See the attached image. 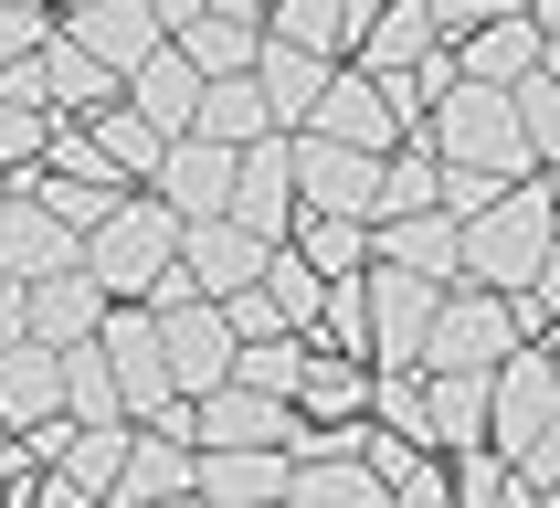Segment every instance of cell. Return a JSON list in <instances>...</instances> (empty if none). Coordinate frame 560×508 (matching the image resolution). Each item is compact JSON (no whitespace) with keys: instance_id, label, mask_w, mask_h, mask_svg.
<instances>
[{"instance_id":"cell-1","label":"cell","mask_w":560,"mask_h":508,"mask_svg":"<svg viewBox=\"0 0 560 508\" xmlns=\"http://www.w3.org/2000/svg\"><path fill=\"white\" fill-rule=\"evenodd\" d=\"M550 244H560V181L529 170V181H508L498 201L466 222V276L498 286V297H529L539 265H550Z\"/></svg>"},{"instance_id":"cell-2","label":"cell","mask_w":560,"mask_h":508,"mask_svg":"<svg viewBox=\"0 0 560 508\" xmlns=\"http://www.w3.org/2000/svg\"><path fill=\"white\" fill-rule=\"evenodd\" d=\"M529 328H539V297H498V286L455 276L434 308V339H423V371H498Z\"/></svg>"},{"instance_id":"cell-3","label":"cell","mask_w":560,"mask_h":508,"mask_svg":"<svg viewBox=\"0 0 560 508\" xmlns=\"http://www.w3.org/2000/svg\"><path fill=\"white\" fill-rule=\"evenodd\" d=\"M180 233H190V222L170 212L159 190H127L117 212L85 233V265H95V286H106V297H159V276L180 265Z\"/></svg>"},{"instance_id":"cell-4","label":"cell","mask_w":560,"mask_h":508,"mask_svg":"<svg viewBox=\"0 0 560 508\" xmlns=\"http://www.w3.org/2000/svg\"><path fill=\"white\" fill-rule=\"evenodd\" d=\"M444 159H476V170H508V181H529V127H518V85H487V74H466V85L434 106V127H423Z\"/></svg>"},{"instance_id":"cell-5","label":"cell","mask_w":560,"mask_h":508,"mask_svg":"<svg viewBox=\"0 0 560 508\" xmlns=\"http://www.w3.org/2000/svg\"><path fill=\"white\" fill-rule=\"evenodd\" d=\"M444 286L423 265H392L371 254V371H423V339H434Z\"/></svg>"},{"instance_id":"cell-6","label":"cell","mask_w":560,"mask_h":508,"mask_svg":"<svg viewBox=\"0 0 560 508\" xmlns=\"http://www.w3.org/2000/svg\"><path fill=\"white\" fill-rule=\"evenodd\" d=\"M560 424V360H550V339H518L498 360V392H487V444H539Z\"/></svg>"},{"instance_id":"cell-7","label":"cell","mask_w":560,"mask_h":508,"mask_svg":"<svg viewBox=\"0 0 560 508\" xmlns=\"http://www.w3.org/2000/svg\"><path fill=\"white\" fill-rule=\"evenodd\" d=\"M95 339L117 349V381H127V413H138V424L180 403V381H170V328H159V308H149V297H117Z\"/></svg>"},{"instance_id":"cell-8","label":"cell","mask_w":560,"mask_h":508,"mask_svg":"<svg viewBox=\"0 0 560 508\" xmlns=\"http://www.w3.org/2000/svg\"><path fill=\"white\" fill-rule=\"evenodd\" d=\"M159 328H170V381H180L190 403L233 381V360H244V328H233V308H222V297H180V308H159Z\"/></svg>"},{"instance_id":"cell-9","label":"cell","mask_w":560,"mask_h":508,"mask_svg":"<svg viewBox=\"0 0 560 508\" xmlns=\"http://www.w3.org/2000/svg\"><path fill=\"white\" fill-rule=\"evenodd\" d=\"M381 159H392V149H349V138L296 127V190H307V212H360V222H381Z\"/></svg>"},{"instance_id":"cell-10","label":"cell","mask_w":560,"mask_h":508,"mask_svg":"<svg viewBox=\"0 0 560 508\" xmlns=\"http://www.w3.org/2000/svg\"><path fill=\"white\" fill-rule=\"evenodd\" d=\"M233 222H254L265 244H285L307 222V190H296V127H265L244 149V181H233Z\"/></svg>"},{"instance_id":"cell-11","label":"cell","mask_w":560,"mask_h":508,"mask_svg":"<svg viewBox=\"0 0 560 508\" xmlns=\"http://www.w3.org/2000/svg\"><path fill=\"white\" fill-rule=\"evenodd\" d=\"M317 138H349V149H402L412 127H402V106H392V85H381L371 64H328V95H317Z\"/></svg>"},{"instance_id":"cell-12","label":"cell","mask_w":560,"mask_h":508,"mask_svg":"<svg viewBox=\"0 0 560 508\" xmlns=\"http://www.w3.org/2000/svg\"><path fill=\"white\" fill-rule=\"evenodd\" d=\"M233 181H244V149H222V138L190 127V138H170V159H159L149 190H159L180 222H212V212H233Z\"/></svg>"},{"instance_id":"cell-13","label":"cell","mask_w":560,"mask_h":508,"mask_svg":"<svg viewBox=\"0 0 560 508\" xmlns=\"http://www.w3.org/2000/svg\"><path fill=\"white\" fill-rule=\"evenodd\" d=\"M127 435H138V413H106V424H74L54 466H43V508H74V498H117L127 476Z\"/></svg>"},{"instance_id":"cell-14","label":"cell","mask_w":560,"mask_h":508,"mask_svg":"<svg viewBox=\"0 0 560 508\" xmlns=\"http://www.w3.org/2000/svg\"><path fill=\"white\" fill-rule=\"evenodd\" d=\"M265 233H254V222H233V212H212V222H190L180 233V276L201 286V297H244L254 276H265Z\"/></svg>"},{"instance_id":"cell-15","label":"cell","mask_w":560,"mask_h":508,"mask_svg":"<svg viewBox=\"0 0 560 508\" xmlns=\"http://www.w3.org/2000/svg\"><path fill=\"white\" fill-rule=\"evenodd\" d=\"M434 43H455V32L434 22V0H360V43H349V64H371V74H412Z\"/></svg>"},{"instance_id":"cell-16","label":"cell","mask_w":560,"mask_h":508,"mask_svg":"<svg viewBox=\"0 0 560 508\" xmlns=\"http://www.w3.org/2000/svg\"><path fill=\"white\" fill-rule=\"evenodd\" d=\"M0 265H11V276H54V265H85V222H63L54 201L11 190V201H0Z\"/></svg>"},{"instance_id":"cell-17","label":"cell","mask_w":560,"mask_h":508,"mask_svg":"<svg viewBox=\"0 0 560 508\" xmlns=\"http://www.w3.org/2000/svg\"><path fill=\"white\" fill-rule=\"evenodd\" d=\"M63 32H74L85 54H106L117 74H138V64L170 43V11H159V0H85V11H63Z\"/></svg>"},{"instance_id":"cell-18","label":"cell","mask_w":560,"mask_h":508,"mask_svg":"<svg viewBox=\"0 0 560 508\" xmlns=\"http://www.w3.org/2000/svg\"><path fill=\"white\" fill-rule=\"evenodd\" d=\"M455 54H466V74H487V85H529L539 64H550V22H539V11H498V22L455 32Z\"/></svg>"},{"instance_id":"cell-19","label":"cell","mask_w":560,"mask_h":508,"mask_svg":"<svg viewBox=\"0 0 560 508\" xmlns=\"http://www.w3.org/2000/svg\"><path fill=\"white\" fill-rule=\"evenodd\" d=\"M127 95H138V106H149L170 138H190V127H201V95H212V74H201V54H190L180 32H170V43H159L138 74H127Z\"/></svg>"},{"instance_id":"cell-20","label":"cell","mask_w":560,"mask_h":508,"mask_svg":"<svg viewBox=\"0 0 560 508\" xmlns=\"http://www.w3.org/2000/svg\"><path fill=\"white\" fill-rule=\"evenodd\" d=\"M117 498H201V444H190L180 424H138V435H127Z\"/></svg>"},{"instance_id":"cell-21","label":"cell","mask_w":560,"mask_h":508,"mask_svg":"<svg viewBox=\"0 0 560 508\" xmlns=\"http://www.w3.org/2000/svg\"><path fill=\"white\" fill-rule=\"evenodd\" d=\"M201 498H296V444H201Z\"/></svg>"},{"instance_id":"cell-22","label":"cell","mask_w":560,"mask_h":508,"mask_svg":"<svg viewBox=\"0 0 560 508\" xmlns=\"http://www.w3.org/2000/svg\"><path fill=\"white\" fill-rule=\"evenodd\" d=\"M106 286H95V265H54V276H32V339H95L106 328Z\"/></svg>"},{"instance_id":"cell-23","label":"cell","mask_w":560,"mask_h":508,"mask_svg":"<svg viewBox=\"0 0 560 508\" xmlns=\"http://www.w3.org/2000/svg\"><path fill=\"white\" fill-rule=\"evenodd\" d=\"M381 254H392V265H423L434 286H455L466 276V222L444 212V201L434 212H381Z\"/></svg>"},{"instance_id":"cell-24","label":"cell","mask_w":560,"mask_h":508,"mask_svg":"<svg viewBox=\"0 0 560 508\" xmlns=\"http://www.w3.org/2000/svg\"><path fill=\"white\" fill-rule=\"evenodd\" d=\"M307 339H317V328H307ZM296 413H307V424H360V413H371V360L317 339L307 381H296Z\"/></svg>"},{"instance_id":"cell-25","label":"cell","mask_w":560,"mask_h":508,"mask_svg":"<svg viewBox=\"0 0 560 508\" xmlns=\"http://www.w3.org/2000/svg\"><path fill=\"white\" fill-rule=\"evenodd\" d=\"M43 85H54V117H95V106L127 95V74L106 54H85L74 32H54V43H43Z\"/></svg>"},{"instance_id":"cell-26","label":"cell","mask_w":560,"mask_h":508,"mask_svg":"<svg viewBox=\"0 0 560 508\" xmlns=\"http://www.w3.org/2000/svg\"><path fill=\"white\" fill-rule=\"evenodd\" d=\"M0 413H11V424L63 413V339H11L0 349Z\"/></svg>"},{"instance_id":"cell-27","label":"cell","mask_w":560,"mask_h":508,"mask_svg":"<svg viewBox=\"0 0 560 508\" xmlns=\"http://www.w3.org/2000/svg\"><path fill=\"white\" fill-rule=\"evenodd\" d=\"M328 64H339V54H307V43L265 32L254 74H265V95H276V127H307V117H317V95H328Z\"/></svg>"},{"instance_id":"cell-28","label":"cell","mask_w":560,"mask_h":508,"mask_svg":"<svg viewBox=\"0 0 560 508\" xmlns=\"http://www.w3.org/2000/svg\"><path fill=\"white\" fill-rule=\"evenodd\" d=\"M276 127V95H265V74H212V95H201V138H222V149H254Z\"/></svg>"},{"instance_id":"cell-29","label":"cell","mask_w":560,"mask_h":508,"mask_svg":"<svg viewBox=\"0 0 560 508\" xmlns=\"http://www.w3.org/2000/svg\"><path fill=\"white\" fill-rule=\"evenodd\" d=\"M85 127H95V149L117 159L127 181H159V159H170V127H159L149 106H138V95H117V106H95Z\"/></svg>"},{"instance_id":"cell-30","label":"cell","mask_w":560,"mask_h":508,"mask_svg":"<svg viewBox=\"0 0 560 508\" xmlns=\"http://www.w3.org/2000/svg\"><path fill=\"white\" fill-rule=\"evenodd\" d=\"M487 392H498V371H423V403H434V444L455 455V444H487Z\"/></svg>"},{"instance_id":"cell-31","label":"cell","mask_w":560,"mask_h":508,"mask_svg":"<svg viewBox=\"0 0 560 508\" xmlns=\"http://www.w3.org/2000/svg\"><path fill=\"white\" fill-rule=\"evenodd\" d=\"M285 244L307 254L317 276H360V265L381 254V222H360V212H307L296 233H285Z\"/></svg>"},{"instance_id":"cell-32","label":"cell","mask_w":560,"mask_h":508,"mask_svg":"<svg viewBox=\"0 0 560 508\" xmlns=\"http://www.w3.org/2000/svg\"><path fill=\"white\" fill-rule=\"evenodd\" d=\"M63 413H85V424L127 413V381H117V349L106 339H63Z\"/></svg>"},{"instance_id":"cell-33","label":"cell","mask_w":560,"mask_h":508,"mask_svg":"<svg viewBox=\"0 0 560 508\" xmlns=\"http://www.w3.org/2000/svg\"><path fill=\"white\" fill-rule=\"evenodd\" d=\"M265 32L307 43V54H349L360 43V0H265Z\"/></svg>"},{"instance_id":"cell-34","label":"cell","mask_w":560,"mask_h":508,"mask_svg":"<svg viewBox=\"0 0 560 508\" xmlns=\"http://www.w3.org/2000/svg\"><path fill=\"white\" fill-rule=\"evenodd\" d=\"M434 201H444V149L434 138H402L381 159V212H434Z\"/></svg>"},{"instance_id":"cell-35","label":"cell","mask_w":560,"mask_h":508,"mask_svg":"<svg viewBox=\"0 0 560 508\" xmlns=\"http://www.w3.org/2000/svg\"><path fill=\"white\" fill-rule=\"evenodd\" d=\"M307 360H317V339H307V328H276V339H244L233 381H254V392H296V381H307Z\"/></svg>"},{"instance_id":"cell-36","label":"cell","mask_w":560,"mask_h":508,"mask_svg":"<svg viewBox=\"0 0 560 508\" xmlns=\"http://www.w3.org/2000/svg\"><path fill=\"white\" fill-rule=\"evenodd\" d=\"M265 297L285 308V328H317V308H328V276H317L296 244H276V254H265Z\"/></svg>"},{"instance_id":"cell-37","label":"cell","mask_w":560,"mask_h":508,"mask_svg":"<svg viewBox=\"0 0 560 508\" xmlns=\"http://www.w3.org/2000/svg\"><path fill=\"white\" fill-rule=\"evenodd\" d=\"M54 106H43V95H11V85H0V170H32V159H43V149H54Z\"/></svg>"},{"instance_id":"cell-38","label":"cell","mask_w":560,"mask_h":508,"mask_svg":"<svg viewBox=\"0 0 560 508\" xmlns=\"http://www.w3.org/2000/svg\"><path fill=\"white\" fill-rule=\"evenodd\" d=\"M317 339H328V349H360V360H371V265H360V276H328Z\"/></svg>"},{"instance_id":"cell-39","label":"cell","mask_w":560,"mask_h":508,"mask_svg":"<svg viewBox=\"0 0 560 508\" xmlns=\"http://www.w3.org/2000/svg\"><path fill=\"white\" fill-rule=\"evenodd\" d=\"M54 32H63V11H54V0H0V74H11V64H32L43 43H54Z\"/></svg>"},{"instance_id":"cell-40","label":"cell","mask_w":560,"mask_h":508,"mask_svg":"<svg viewBox=\"0 0 560 508\" xmlns=\"http://www.w3.org/2000/svg\"><path fill=\"white\" fill-rule=\"evenodd\" d=\"M518 127H529V159H539V170H560V85H550V74L518 85Z\"/></svg>"},{"instance_id":"cell-41","label":"cell","mask_w":560,"mask_h":508,"mask_svg":"<svg viewBox=\"0 0 560 508\" xmlns=\"http://www.w3.org/2000/svg\"><path fill=\"white\" fill-rule=\"evenodd\" d=\"M498 190H508V170H476V159H444V212H455V222H476L487 201H498Z\"/></svg>"},{"instance_id":"cell-42","label":"cell","mask_w":560,"mask_h":508,"mask_svg":"<svg viewBox=\"0 0 560 508\" xmlns=\"http://www.w3.org/2000/svg\"><path fill=\"white\" fill-rule=\"evenodd\" d=\"M32 498H43V455L11 435V444H0V508H32Z\"/></svg>"},{"instance_id":"cell-43","label":"cell","mask_w":560,"mask_h":508,"mask_svg":"<svg viewBox=\"0 0 560 508\" xmlns=\"http://www.w3.org/2000/svg\"><path fill=\"white\" fill-rule=\"evenodd\" d=\"M222 308H233V328H244V339H276V328H285V308L265 297V276H254L244 297H222Z\"/></svg>"},{"instance_id":"cell-44","label":"cell","mask_w":560,"mask_h":508,"mask_svg":"<svg viewBox=\"0 0 560 508\" xmlns=\"http://www.w3.org/2000/svg\"><path fill=\"white\" fill-rule=\"evenodd\" d=\"M518 476H529V498H560V424L539 444H518Z\"/></svg>"},{"instance_id":"cell-45","label":"cell","mask_w":560,"mask_h":508,"mask_svg":"<svg viewBox=\"0 0 560 508\" xmlns=\"http://www.w3.org/2000/svg\"><path fill=\"white\" fill-rule=\"evenodd\" d=\"M11 339H32V276L0 265V349H11Z\"/></svg>"},{"instance_id":"cell-46","label":"cell","mask_w":560,"mask_h":508,"mask_svg":"<svg viewBox=\"0 0 560 508\" xmlns=\"http://www.w3.org/2000/svg\"><path fill=\"white\" fill-rule=\"evenodd\" d=\"M498 11H539V0H434L444 32H476V22H498Z\"/></svg>"},{"instance_id":"cell-47","label":"cell","mask_w":560,"mask_h":508,"mask_svg":"<svg viewBox=\"0 0 560 508\" xmlns=\"http://www.w3.org/2000/svg\"><path fill=\"white\" fill-rule=\"evenodd\" d=\"M529 297H539V318H560V244H550V265H539V286H529Z\"/></svg>"},{"instance_id":"cell-48","label":"cell","mask_w":560,"mask_h":508,"mask_svg":"<svg viewBox=\"0 0 560 508\" xmlns=\"http://www.w3.org/2000/svg\"><path fill=\"white\" fill-rule=\"evenodd\" d=\"M159 11H170V32H180V22H190V11H201V0H159Z\"/></svg>"},{"instance_id":"cell-49","label":"cell","mask_w":560,"mask_h":508,"mask_svg":"<svg viewBox=\"0 0 560 508\" xmlns=\"http://www.w3.org/2000/svg\"><path fill=\"white\" fill-rule=\"evenodd\" d=\"M539 74H550V85H560V22H550V64H539Z\"/></svg>"},{"instance_id":"cell-50","label":"cell","mask_w":560,"mask_h":508,"mask_svg":"<svg viewBox=\"0 0 560 508\" xmlns=\"http://www.w3.org/2000/svg\"><path fill=\"white\" fill-rule=\"evenodd\" d=\"M11 190H22V181H11V170H0V201H11Z\"/></svg>"},{"instance_id":"cell-51","label":"cell","mask_w":560,"mask_h":508,"mask_svg":"<svg viewBox=\"0 0 560 508\" xmlns=\"http://www.w3.org/2000/svg\"><path fill=\"white\" fill-rule=\"evenodd\" d=\"M550 360H560V318H550Z\"/></svg>"},{"instance_id":"cell-52","label":"cell","mask_w":560,"mask_h":508,"mask_svg":"<svg viewBox=\"0 0 560 508\" xmlns=\"http://www.w3.org/2000/svg\"><path fill=\"white\" fill-rule=\"evenodd\" d=\"M54 11H85V0H54Z\"/></svg>"}]
</instances>
